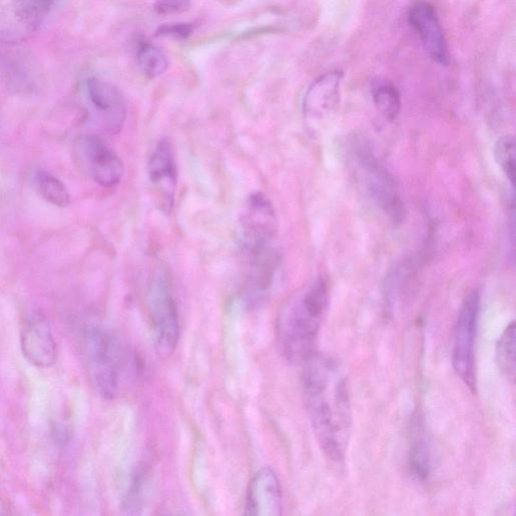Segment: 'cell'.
Masks as SVG:
<instances>
[{"label": "cell", "instance_id": "cell-1", "mask_svg": "<svg viewBox=\"0 0 516 516\" xmlns=\"http://www.w3.org/2000/svg\"><path fill=\"white\" fill-rule=\"evenodd\" d=\"M302 390L315 437L328 459H345L352 409L347 375L334 357L313 352L304 362Z\"/></svg>", "mask_w": 516, "mask_h": 516}, {"label": "cell", "instance_id": "cell-2", "mask_svg": "<svg viewBox=\"0 0 516 516\" xmlns=\"http://www.w3.org/2000/svg\"><path fill=\"white\" fill-rule=\"evenodd\" d=\"M329 305V289L317 280L295 294L283 308L278 322L282 354L292 363H303L314 351Z\"/></svg>", "mask_w": 516, "mask_h": 516}, {"label": "cell", "instance_id": "cell-3", "mask_svg": "<svg viewBox=\"0 0 516 516\" xmlns=\"http://www.w3.org/2000/svg\"><path fill=\"white\" fill-rule=\"evenodd\" d=\"M83 349L90 380L100 397L115 398L129 368V352L123 341L100 325L85 329Z\"/></svg>", "mask_w": 516, "mask_h": 516}, {"label": "cell", "instance_id": "cell-4", "mask_svg": "<svg viewBox=\"0 0 516 516\" xmlns=\"http://www.w3.org/2000/svg\"><path fill=\"white\" fill-rule=\"evenodd\" d=\"M148 310L157 353L168 358L178 345L180 324L171 280L165 270H159L148 291Z\"/></svg>", "mask_w": 516, "mask_h": 516}, {"label": "cell", "instance_id": "cell-5", "mask_svg": "<svg viewBox=\"0 0 516 516\" xmlns=\"http://www.w3.org/2000/svg\"><path fill=\"white\" fill-rule=\"evenodd\" d=\"M479 311L480 295L473 291L462 304L453 336V367L471 392L476 389L475 341Z\"/></svg>", "mask_w": 516, "mask_h": 516}, {"label": "cell", "instance_id": "cell-6", "mask_svg": "<svg viewBox=\"0 0 516 516\" xmlns=\"http://www.w3.org/2000/svg\"><path fill=\"white\" fill-rule=\"evenodd\" d=\"M354 160L367 193L381 210L392 218L400 219L403 205L395 182L370 150L358 145Z\"/></svg>", "mask_w": 516, "mask_h": 516}, {"label": "cell", "instance_id": "cell-7", "mask_svg": "<svg viewBox=\"0 0 516 516\" xmlns=\"http://www.w3.org/2000/svg\"><path fill=\"white\" fill-rule=\"evenodd\" d=\"M77 151L90 176L101 187L113 188L120 183L124 175L123 163L98 137H82Z\"/></svg>", "mask_w": 516, "mask_h": 516}, {"label": "cell", "instance_id": "cell-8", "mask_svg": "<svg viewBox=\"0 0 516 516\" xmlns=\"http://www.w3.org/2000/svg\"><path fill=\"white\" fill-rule=\"evenodd\" d=\"M148 174L157 194L159 207L170 213L175 205L178 187V165L173 145L160 141L150 156Z\"/></svg>", "mask_w": 516, "mask_h": 516}, {"label": "cell", "instance_id": "cell-9", "mask_svg": "<svg viewBox=\"0 0 516 516\" xmlns=\"http://www.w3.org/2000/svg\"><path fill=\"white\" fill-rule=\"evenodd\" d=\"M240 222L241 244L275 241L278 218L273 204L263 193L248 197Z\"/></svg>", "mask_w": 516, "mask_h": 516}, {"label": "cell", "instance_id": "cell-10", "mask_svg": "<svg viewBox=\"0 0 516 516\" xmlns=\"http://www.w3.org/2000/svg\"><path fill=\"white\" fill-rule=\"evenodd\" d=\"M21 345L24 356L37 367L47 368L57 361V342L49 321L41 313H33L25 320Z\"/></svg>", "mask_w": 516, "mask_h": 516}, {"label": "cell", "instance_id": "cell-11", "mask_svg": "<svg viewBox=\"0 0 516 516\" xmlns=\"http://www.w3.org/2000/svg\"><path fill=\"white\" fill-rule=\"evenodd\" d=\"M283 511L282 489L277 474L271 468L257 471L249 482L244 514L279 516Z\"/></svg>", "mask_w": 516, "mask_h": 516}, {"label": "cell", "instance_id": "cell-12", "mask_svg": "<svg viewBox=\"0 0 516 516\" xmlns=\"http://www.w3.org/2000/svg\"><path fill=\"white\" fill-rule=\"evenodd\" d=\"M86 88L105 131L110 135L120 133L126 119V106L121 92L111 83L98 78L88 79Z\"/></svg>", "mask_w": 516, "mask_h": 516}, {"label": "cell", "instance_id": "cell-13", "mask_svg": "<svg viewBox=\"0 0 516 516\" xmlns=\"http://www.w3.org/2000/svg\"><path fill=\"white\" fill-rule=\"evenodd\" d=\"M409 22L419 34L429 57L442 66H448V45L434 7L425 2L418 3L410 12Z\"/></svg>", "mask_w": 516, "mask_h": 516}, {"label": "cell", "instance_id": "cell-14", "mask_svg": "<svg viewBox=\"0 0 516 516\" xmlns=\"http://www.w3.org/2000/svg\"><path fill=\"white\" fill-rule=\"evenodd\" d=\"M342 72H329L309 87L304 99L305 116L313 121L329 118L340 103Z\"/></svg>", "mask_w": 516, "mask_h": 516}, {"label": "cell", "instance_id": "cell-15", "mask_svg": "<svg viewBox=\"0 0 516 516\" xmlns=\"http://www.w3.org/2000/svg\"><path fill=\"white\" fill-rule=\"evenodd\" d=\"M409 450L410 468L422 481L429 478L432 470V455L429 441L420 418L413 420Z\"/></svg>", "mask_w": 516, "mask_h": 516}, {"label": "cell", "instance_id": "cell-16", "mask_svg": "<svg viewBox=\"0 0 516 516\" xmlns=\"http://www.w3.org/2000/svg\"><path fill=\"white\" fill-rule=\"evenodd\" d=\"M149 484V474L146 470H139L134 474L122 499V509L125 513H141L147 502Z\"/></svg>", "mask_w": 516, "mask_h": 516}, {"label": "cell", "instance_id": "cell-17", "mask_svg": "<svg viewBox=\"0 0 516 516\" xmlns=\"http://www.w3.org/2000/svg\"><path fill=\"white\" fill-rule=\"evenodd\" d=\"M496 360L505 377L515 379V323L511 322L502 333L496 346Z\"/></svg>", "mask_w": 516, "mask_h": 516}, {"label": "cell", "instance_id": "cell-18", "mask_svg": "<svg viewBox=\"0 0 516 516\" xmlns=\"http://www.w3.org/2000/svg\"><path fill=\"white\" fill-rule=\"evenodd\" d=\"M54 2L55 0H15V16L22 24L34 29L46 18Z\"/></svg>", "mask_w": 516, "mask_h": 516}, {"label": "cell", "instance_id": "cell-19", "mask_svg": "<svg viewBox=\"0 0 516 516\" xmlns=\"http://www.w3.org/2000/svg\"><path fill=\"white\" fill-rule=\"evenodd\" d=\"M36 184L41 196L57 207L69 206L71 200L65 185L53 175L39 172L36 176Z\"/></svg>", "mask_w": 516, "mask_h": 516}, {"label": "cell", "instance_id": "cell-20", "mask_svg": "<svg viewBox=\"0 0 516 516\" xmlns=\"http://www.w3.org/2000/svg\"><path fill=\"white\" fill-rule=\"evenodd\" d=\"M373 100L378 111L387 119L394 120L401 111V95L391 83H383L373 90Z\"/></svg>", "mask_w": 516, "mask_h": 516}, {"label": "cell", "instance_id": "cell-21", "mask_svg": "<svg viewBox=\"0 0 516 516\" xmlns=\"http://www.w3.org/2000/svg\"><path fill=\"white\" fill-rule=\"evenodd\" d=\"M138 62L141 70L149 78L163 75L169 66L164 53L152 44H143L138 51Z\"/></svg>", "mask_w": 516, "mask_h": 516}, {"label": "cell", "instance_id": "cell-22", "mask_svg": "<svg viewBox=\"0 0 516 516\" xmlns=\"http://www.w3.org/2000/svg\"><path fill=\"white\" fill-rule=\"evenodd\" d=\"M494 157L507 180L514 186L516 175V147L515 140L512 136H502L497 140L494 147Z\"/></svg>", "mask_w": 516, "mask_h": 516}, {"label": "cell", "instance_id": "cell-23", "mask_svg": "<svg viewBox=\"0 0 516 516\" xmlns=\"http://www.w3.org/2000/svg\"><path fill=\"white\" fill-rule=\"evenodd\" d=\"M195 30L193 24H175L163 26L157 32V36H166L177 39H186L190 37Z\"/></svg>", "mask_w": 516, "mask_h": 516}, {"label": "cell", "instance_id": "cell-24", "mask_svg": "<svg viewBox=\"0 0 516 516\" xmlns=\"http://www.w3.org/2000/svg\"><path fill=\"white\" fill-rule=\"evenodd\" d=\"M189 0H158V10L163 13L177 12L187 7Z\"/></svg>", "mask_w": 516, "mask_h": 516}]
</instances>
